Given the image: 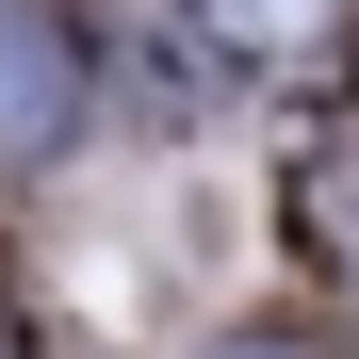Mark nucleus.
Here are the masks:
<instances>
[{"label": "nucleus", "mask_w": 359, "mask_h": 359, "mask_svg": "<svg viewBox=\"0 0 359 359\" xmlns=\"http://www.w3.org/2000/svg\"><path fill=\"white\" fill-rule=\"evenodd\" d=\"M0 147H82V33L49 0H0Z\"/></svg>", "instance_id": "1"}, {"label": "nucleus", "mask_w": 359, "mask_h": 359, "mask_svg": "<svg viewBox=\"0 0 359 359\" xmlns=\"http://www.w3.org/2000/svg\"><path fill=\"white\" fill-rule=\"evenodd\" d=\"M278 229H294V262L359 278V114H327V131L294 147V180H278Z\"/></svg>", "instance_id": "2"}, {"label": "nucleus", "mask_w": 359, "mask_h": 359, "mask_svg": "<svg viewBox=\"0 0 359 359\" xmlns=\"http://www.w3.org/2000/svg\"><path fill=\"white\" fill-rule=\"evenodd\" d=\"M212 33H229V49H311L327 0H212Z\"/></svg>", "instance_id": "3"}, {"label": "nucleus", "mask_w": 359, "mask_h": 359, "mask_svg": "<svg viewBox=\"0 0 359 359\" xmlns=\"http://www.w3.org/2000/svg\"><path fill=\"white\" fill-rule=\"evenodd\" d=\"M0 359H33V343H17V327H0Z\"/></svg>", "instance_id": "4"}]
</instances>
